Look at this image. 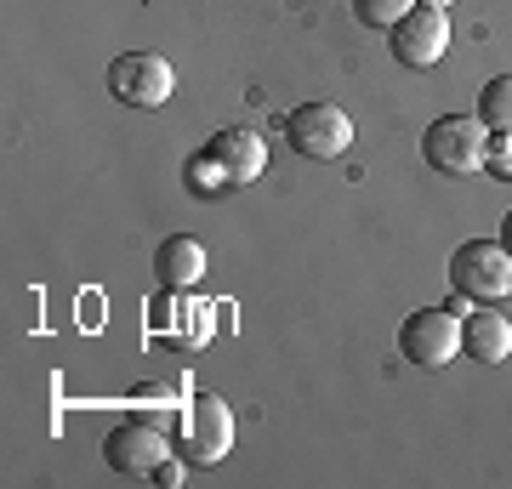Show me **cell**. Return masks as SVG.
<instances>
[{
  "instance_id": "1",
  "label": "cell",
  "mask_w": 512,
  "mask_h": 489,
  "mask_svg": "<svg viewBox=\"0 0 512 489\" xmlns=\"http://www.w3.org/2000/svg\"><path fill=\"white\" fill-rule=\"evenodd\" d=\"M450 285L467 302H501V296H512V251L501 239H467L450 256Z\"/></svg>"
},
{
  "instance_id": "2",
  "label": "cell",
  "mask_w": 512,
  "mask_h": 489,
  "mask_svg": "<svg viewBox=\"0 0 512 489\" xmlns=\"http://www.w3.org/2000/svg\"><path fill=\"white\" fill-rule=\"evenodd\" d=\"M484 148H490V137L478 126V114L473 120L467 114H444L421 137V160L433 165L439 177H473L478 165H484Z\"/></svg>"
},
{
  "instance_id": "3",
  "label": "cell",
  "mask_w": 512,
  "mask_h": 489,
  "mask_svg": "<svg viewBox=\"0 0 512 489\" xmlns=\"http://www.w3.org/2000/svg\"><path fill=\"white\" fill-rule=\"evenodd\" d=\"M399 353L421 370H444L461 353V313L450 308H416L399 325Z\"/></svg>"
},
{
  "instance_id": "4",
  "label": "cell",
  "mask_w": 512,
  "mask_h": 489,
  "mask_svg": "<svg viewBox=\"0 0 512 489\" xmlns=\"http://www.w3.org/2000/svg\"><path fill=\"white\" fill-rule=\"evenodd\" d=\"M285 143L302 160H336L353 143V120L336 103H302V109L285 114Z\"/></svg>"
},
{
  "instance_id": "5",
  "label": "cell",
  "mask_w": 512,
  "mask_h": 489,
  "mask_svg": "<svg viewBox=\"0 0 512 489\" xmlns=\"http://www.w3.org/2000/svg\"><path fill=\"white\" fill-rule=\"evenodd\" d=\"M103 461H109L120 478H154V472L171 461V444H165L160 427H148L143 416H131V421H120V427L103 433Z\"/></svg>"
},
{
  "instance_id": "6",
  "label": "cell",
  "mask_w": 512,
  "mask_h": 489,
  "mask_svg": "<svg viewBox=\"0 0 512 489\" xmlns=\"http://www.w3.org/2000/svg\"><path fill=\"white\" fill-rule=\"evenodd\" d=\"M177 86V74L160 52H120L109 63V91L126 103V109H160Z\"/></svg>"
},
{
  "instance_id": "7",
  "label": "cell",
  "mask_w": 512,
  "mask_h": 489,
  "mask_svg": "<svg viewBox=\"0 0 512 489\" xmlns=\"http://www.w3.org/2000/svg\"><path fill=\"white\" fill-rule=\"evenodd\" d=\"M183 450V461H194V467H217L234 450V410L211 393H194L183 410Z\"/></svg>"
},
{
  "instance_id": "8",
  "label": "cell",
  "mask_w": 512,
  "mask_h": 489,
  "mask_svg": "<svg viewBox=\"0 0 512 489\" xmlns=\"http://www.w3.org/2000/svg\"><path fill=\"white\" fill-rule=\"evenodd\" d=\"M387 46H393V57H399L404 69H433L444 57V46H450V18H444L439 6H410L393 29H387Z\"/></svg>"
},
{
  "instance_id": "9",
  "label": "cell",
  "mask_w": 512,
  "mask_h": 489,
  "mask_svg": "<svg viewBox=\"0 0 512 489\" xmlns=\"http://www.w3.org/2000/svg\"><path fill=\"white\" fill-rule=\"evenodd\" d=\"M205 154L217 160V171L228 177V188H245V182H256V177H262V165H268V143H262L256 131H245V126L217 131V137L205 143Z\"/></svg>"
},
{
  "instance_id": "10",
  "label": "cell",
  "mask_w": 512,
  "mask_h": 489,
  "mask_svg": "<svg viewBox=\"0 0 512 489\" xmlns=\"http://www.w3.org/2000/svg\"><path fill=\"white\" fill-rule=\"evenodd\" d=\"M461 347H467L473 364H507L512 359V319H501L495 308H467Z\"/></svg>"
},
{
  "instance_id": "11",
  "label": "cell",
  "mask_w": 512,
  "mask_h": 489,
  "mask_svg": "<svg viewBox=\"0 0 512 489\" xmlns=\"http://www.w3.org/2000/svg\"><path fill=\"white\" fill-rule=\"evenodd\" d=\"M205 273V245L194 234H171L160 239V251H154V279L160 290H194Z\"/></svg>"
},
{
  "instance_id": "12",
  "label": "cell",
  "mask_w": 512,
  "mask_h": 489,
  "mask_svg": "<svg viewBox=\"0 0 512 489\" xmlns=\"http://www.w3.org/2000/svg\"><path fill=\"white\" fill-rule=\"evenodd\" d=\"M478 126L495 137H512V74H495L478 91Z\"/></svg>"
},
{
  "instance_id": "13",
  "label": "cell",
  "mask_w": 512,
  "mask_h": 489,
  "mask_svg": "<svg viewBox=\"0 0 512 489\" xmlns=\"http://www.w3.org/2000/svg\"><path fill=\"white\" fill-rule=\"evenodd\" d=\"M183 182H188V194H205V200H217V194H228V177L217 171V160L211 154H188V165H183Z\"/></svg>"
},
{
  "instance_id": "14",
  "label": "cell",
  "mask_w": 512,
  "mask_h": 489,
  "mask_svg": "<svg viewBox=\"0 0 512 489\" xmlns=\"http://www.w3.org/2000/svg\"><path fill=\"white\" fill-rule=\"evenodd\" d=\"M410 6H416V0H353V18L365 23V29H393Z\"/></svg>"
},
{
  "instance_id": "15",
  "label": "cell",
  "mask_w": 512,
  "mask_h": 489,
  "mask_svg": "<svg viewBox=\"0 0 512 489\" xmlns=\"http://www.w3.org/2000/svg\"><path fill=\"white\" fill-rule=\"evenodd\" d=\"M484 165H495L501 177H512V137H490V148H484Z\"/></svg>"
},
{
  "instance_id": "16",
  "label": "cell",
  "mask_w": 512,
  "mask_h": 489,
  "mask_svg": "<svg viewBox=\"0 0 512 489\" xmlns=\"http://www.w3.org/2000/svg\"><path fill=\"white\" fill-rule=\"evenodd\" d=\"M501 245L512 251V211H507V222H501Z\"/></svg>"
},
{
  "instance_id": "17",
  "label": "cell",
  "mask_w": 512,
  "mask_h": 489,
  "mask_svg": "<svg viewBox=\"0 0 512 489\" xmlns=\"http://www.w3.org/2000/svg\"><path fill=\"white\" fill-rule=\"evenodd\" d=\"M421 6H439V12H450V6H456V0H421Z\"/></svg>"
}]
</instances>
